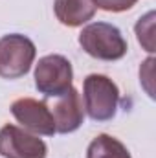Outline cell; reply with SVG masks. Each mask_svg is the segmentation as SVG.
<instances>
[{"label": "cell", "mask_w": 156, "mask_h": 158, "mask_svg": "<svg viewBox=\"0 0 156 158\" xmlns=\"http://www.w3.org/2000/svg\"><path fill=\"white\" fill-rule=\"evenodd\" d=\"M81 48L94 59L119 61L125 57L129 46L119 28L109 22H92L79 33Z\"/></svg>", "instance_id": "1"}, {"label": "cell", "mask_w": 156, "mask_h": 158, "mask_svg": "<svg viewBox=\"0 0 156 158\" xmlns=\"http://www.w3.org/2000/svg\"><path fill=\"white\" fill-rule=\"evenodd\" d=\"M84 110L94 121H109L116 116L119 105L117 85L103 74H90L83 81Z\"/></svg>", "instance_id": "2"}, {"label": "cell", "mask_w": 156, "mask_h": 158, "mask_svg": "<svg viewBox=\"0 0 156 158\" xmlns=\"http://www.w3.org/2000/svg\"><path fill=\"white\" fill-rule=\"evenodd\" d=\"M37 48L33 40L20 33L0 37V77L18 79L31 70Z\"/></svg>", "instance_id": "3"}, {"label": "cell", "mask_w": 156, "mask_h": 158, "mask_svg": "<svg viewBox=\"0 0 156 158\" xmlns=\"http://www.w3.org/2000/svg\"><path fill=\"white\" fill-rule=\"evenodd\" d=\"M72 63L59 53L44 55L35 64V86L46 98H59L72 88Z\"/></svg>", "instance_id": "4"}, {"label": "cell", "mask_w": 156, "mask_h": 158, "mask_svg": "<svg viewBox=\"0 0 156 158\" xmlns=\"http://www.w3.org/2000/svg\"><path fill=\"white\" fill-rule=\"evenodd\" d=\"M0 155L4 158H46L48 145L26 129L7 123L0 129Z\"/></svg>", "instance_id": "5"}, {"label": "cell", "mask_w": 156, "mask_h": 158, "mask_svg": "<svg viewBox=\"0 0 156 158\" xmlns=\"http://www.w3.org/2000/svg\"><path fill=\"white\" fill-rule=\"evenodd\" d=\"M11 114L28 132L40 136L55 134V121L46 101H39L33 98H20L11 103Z\"/></svg>", "instance_id": "6"}, {"label": "cell", "mask_w": 156, "mask_h": 158, "mask_svg": "<svg viewBox=\"0 0 156 158\" xmlns=\"http://www.w3.org/2000/svg\"><path fill=\"white\" fill-rule=\"evenodd\" d=\"M50 112L55 121V132L59 134H68V132L77 131L84 121L83 101L74 86L57 98V101L50 107Z\"/></svg>", "instance_id": "7"}, {"label": "cell", "mask_w": 156, "mask_h": 158, "mask_svg": "<svg viewBox=\"0 0 156 158\" xmlns=\"http://www.w3.org/2000/svg\"><path fill=\"white\" fill-rule=\"evenodd\" d=\"M96 2L94 0H55L53 13L57 20L68 28H77L86 24L96 15Z\"/></svg>", "instance_id": "8"}, {"label": "cell", "mask_w": 156, "mask_h": 158, "mask_svg": "<svg viewBox=\"0 0 156 158\" xmlns=\"http://www.w3.org/2000/svg\"><path fill=\"white\" fill-rule=\"evenodd\" d=\"M86 158H132L129 149L110 134H99L96 136L88 149H86Z\"/></svg>", "instance_id": "9"}, {"label": "cell", "mask_w": 156, "mask_h": 158, "mask_svg": "<svg viewBox=\"0 0 156 158\" xmlns=\"http://www.w3.org/2000/svg\"><path fill=\"white\" fill-rule=\"evenodd\" d=\"M134 30H136L140 44L149 53H153L154 52V11H149L145 17H142Z\"/></svg>", "instance_id": "10"}, {"label": "cell", "mask_w": 156, "mask_h": 158, "mask_svg": "<svg viewBox=\"0 0 156 158\" xmlns=\"http://www.w3.org/2000/svg\"><path fill=\"white\" fill-rule=\"evenodd\" d=\"M94 2H96V7H99L103 11L121 13V11H127L132 6H136L138 0H94Z\"/></svg>", "instance_id": "11"}]
</instances>
